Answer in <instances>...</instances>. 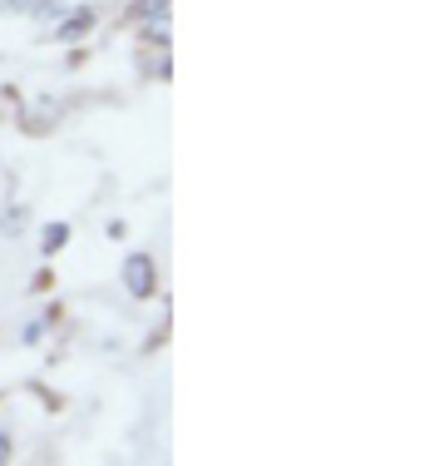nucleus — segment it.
I'll return each mask as SVG.
<instances>
[{
	"mask_svg": "<svg viewBox=\"0 0 425 466\" xmlns=\"http://www.w3.org/2000/svg\"><path fill=\"white\" fill-rule=\"evenodd\" d=\"M124 288L133 298H153V293H159V273H153L149 253H129V258H124Z\"/></svg>",
	"mask_w": 425,
	"mask_h": 466,
	"instance_id": "f257e3e1",
	"label": "nucleus"
},
{
	"mask_svg": "<svg viewBox=\"0 0 425 466\" xmlns=\"http://www.w3.org/2000/svg\"><path fill=\"white\" fill-rule=\"evenodd\" d=\"M84 30H94V10H70V20H60V25H54V40H80Z\"/></svg>",
	"mask_w": 425,
	"mask_h": 466,
	"instance_id": "f03ea898",
	"label": "nucleus"
},
{
	"mask_svg": "<svg viewBox=\"0 0 425 466\" xmlns=\"http://www.w3.org/2000/svg\"><path fill=\"white\" fill-rule=\"evenodd\" d=\"M64 243H70V228H64V224H50V228H44V253H60Z\"/></svg>",
	"mask_w": 425,
	"mask_h": 466,
	"instance_id": "7ed1b4c3",
	"label": "nucleus"
},
{
	"mask_svg": "<svg viewBox=\"0 0 425 466\" xmlns=\"http://www.w3.org/2000/svg\"><path fill=\"white\" fill-rule=\"evenodd\" d=\"M133 15H143V20L169 15V0H133Z\"/></svg>",
	"mask_w": 425,
	"mask_h": 466,
	"instance_id": "20e7f679",
	"label": "nucleus"
},
{
	"mask_svg": "<svg viewBox=\"0 0 425 466\" xmlns=\"http://www.w3.org/2000/svg\"><path fill=\"white\" fill-rule=\"evenodd\" d=\"M20 224H25V218H20V208H10V214L0 218V228H5V233H20Z\"/></svg>",
	"mask_w": 425,
	"mask_h": 466,
	"instance_id": "39448f33",
	"label": "nucleus"
},
{
	"mask_svg": "<svg viewBox=\"0 0 425 466\" xmlns=\"http://www.w3.org/2000/svg\"><path fill=\"white\" fill-rule=\"evenodd\" d=\"M40 332H44V318H35V323H30L25 332H20V338H25V342H40Z\"/></svg>",
	"mask_w": 425,
	"mask_h": 466,
	"instance_id": "423d86ee",
	"label": "nucleus"
},
{
	"mask_svg": "<svg viewBox=\"0 0 425 466\" xmlns=\"http://www.w3.org/2000/svg\"><path fill=\"white\" fill-rule=\"evenodd\" d=\"M5 10H40V0H5Z\"/></svg>",
	"mask_w": 425,
	"mask_h": 466,
	"instance_id": "0eeeda50",
	"label": "nucleus"
},
{
	"mask_svg": "<svg viewBox=\"0 0 425 466\" xmlns=\"http://www.w3.org/2000/svg\"><path fill=\"white\" fill-rule=\"evenodd\" d=\"M0 461H10V437L0 431Z\"/></svg>",
	"mask_w": 425,
	"mask_h": 466,
	"instance_id": "6e6552de",
	"label": "nucleus"
}]
</instances>
